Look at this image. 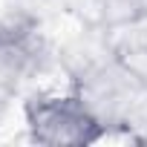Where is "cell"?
<instances>
[{"mask_svg": "<svg viewBox=\"0 0 147 147\" xmlns=\"http://www.w3.org/2000/svg\"><path fill=\"white\" fill-rule=\"evenodd\" d=\"M69 90L95 115V121L107 130V136L130 133L136 141H144L130 127L147 98V90L118 66V61L107 52V46L101 58H87L69 69Z\"/></svg>", "mask_w": 147, "mask_h": 147, "instance_id": "1", "label": "cell"}, {"mask_svg": "<svg viewBox=\"0 0 147 147\" xmlns=\"http://www.w3.org/2000/svg\"><path fill=\"white\" fill-rule=\"evenodd\" d=\"M29 141L43 147H87L107 138V130L75 92H38L23 107Z\"/></svg>", "mask_w": 147, "mask_h": 147, "instance_id": "2", "label": "cell"}, {"mask_svg": "<svg viewBox=\"0 0 147 147\" xmlns=\"http://www.w3.org/2000/svg\"><path fill=\"white\" fill-rule=\"evenodd\" d=\"M52 61V46L29 12L0 15V115L29 78Z\"/></svg>", "mask_w": 147, "mask_h": 147, "instance_id": "3", "label": "cell"}, {"mask_svg": "<svg viewBox=\"0 0 147 147\" xmlns=\"http://www.w3.org/2000/svg\"><path fill=\"white\" fill-rule=\"evenodd\" d=\"M104 46L127 75L147 90V12L104 29Z\"/></svg>", "mask_w": 147, "mask_h": 147, "instance_id": "4", "label": "cell"}, {"mask_svg": "<svg viewBox=\"0 0 147 147\" xmlns=\"http://www.w3.org/2000/svg\"><path fill=\"white\" fill-rule=\"evenodd\" d=\"M141 9H144V12H147V0H141Z\"/></svg>", "mask_w": 147, "mask_h": 147, "instance_id": "5", "label": "cell"}]
</instances>
